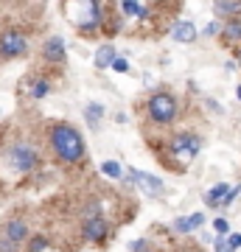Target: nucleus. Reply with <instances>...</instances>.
I'll return each mask as SVG.
<instances>
[{
    "label": "nucleus",
    "instance_id": "nucleus-9",
    "mask_svg": "<svg viewBox=\"0 0 241 252\" xmlns=\"http://www.w3.org/2000/svg\"><path fill=\"white\" fill-rule=\"evenodd\" d=\"M129 182H138L146 193H152V196H157V193H163V182L157 180V177H152V174L146 171H138V168H129V177H126Z\"/></svg>",
    "mask_w": 241,
    "mask_h": 252
},
{
    "label": "nucleus",
    "instance_id": "nucleus-25",
    "mask_svg": "<svg viewBox=\"0 0 241 252\" xmlns=\"http://www.w3.org/2000/svg\"><path fill=\"white\" fill-rule=\"evenodd\" d=\"M219 31H222L219 23H207V26H205V36H213V34H219Z\"/></svg>",
    "mask_w": 241,
    "mask_h": 252
},
{
    "label": "nucleus",
    "instance_id": "nucleus-19",
    "mask_svg": "<svg viewBox=\"0 0 241 252\" xmlns=\"http://www.w3.org/2000/svg\"><path fill=\"white\" fill-rule=\"evenodd\" d=\"M48 90H51V87H48V81H45V79H36L34 87H31V95H34V98H45V95H48Z\"/></svg>",
    "mask_w": 241,
    "mask_h": 252
},
{
    "label": "nucleus",
    "instance_id": "nucleus-6",
    "mask_svg": "<svg viewBox=\"0 0 241 252\" xmlns=\"http://www.w3.org/2000/svg\"><path fill=\"white\" fill-rule=\"evenodd\" d=\"M0 235L6 238V241H11L14 247H20V244H26L31 235H28V224H26V219H9L6 224H3V230H0Z\"/></svg>",
    "mask_w": 241,
    "mask_h": 252
},
{
    "label": "nucleus",
    "instance_id": "nucleus-21",
    "mask_svg": "<svg viewBox=\"0 0 241 252\" xmlns=\"http://www.w3.org/2000/svg\"><path fill=\"white\" fill-rule=\"evenodd\" d=\"M224 241H227V247H230V252H233V250H239V247H241V233H230L227 238H224Z\"/></svg>",
    "mask_w": 241,
    "mask_h": 252
},
{
    "label": "nucleus",
    "instance_id": "nucleus-28",
    "mask_svg": "<svg viewBox=\"0 0 241 252\" xmlns=\"http://www.w3.org/2000/svg\"><path fill=\"white\" fill-rule=\"evenodd\" d=\"M143 244H146V241H135V244H129V250H132V252H140Z\"/></svg>",
    "mask_w": 241,
    "mask_h": 252
},
{
    "label": "nucleus",
    "instance_id": "nucleus-7",
    "mask_svg": "<svg viewBox=\"0 0 241 252\" xmlns=\"http://www.w3.org/2000/svg\"><path fill=\"white\" fill-rule=\"evenodd\" d=\"M81 235L87 238V241H104L109 235V224L104 216H87L84 219V224H81Z\"/></svg>",
    "mask_w": 241,
    "mask_h": 252
},
{
    "label": "nucleus",
    "instance_id": "nucleus-4",
    "mask_svg": "<svg viewBox=\"0 0 241 252\" xmlns=\"http://www.w3.org/2000/svg\"><path fill=\"white\" fill-rule=\"evenodd\" d=\"M171 154L177 157L179 162H191L194 157L199 154V149H202V143H199V137L194 135H188V132H182V135H177L174 140L169 143Z\"/></svg>",
    "mask_w": 241,
    "mask_h": 252
},
{
    "label": "nucleus",
    "instance_id": "nucleus-16",
    "mask_svg": "<svg viewBox=\"0 0 241 252\" xmlns=\"http://www.w3.org/2000/svg\"><path fill=\"white\" fill-rule=\"evenodd\" d=\"M84 118H87V124L93 126V129H99V121L104 118V107H101L99 101L87 104V109H84Z\"/></svg>",
    "mask_w": 241,
    "mask_h": 252
},
{
    "label": "nucleus",
    "instance_id": "nucleus-26",
    "mask_svg": "<svg viewBox=\"0 0 241 252\" xmlns=\"http://www.w3.org/2000/svg\"><path fill=\"white\" fill-rule=\"evenodd\" d=\"M239 190H241V185H236V188H230V193H227V196H224V202H222V205H230L233 199L239 196Z\"/></svg>",
    "mask_w": 241,
    "mask_h": 252
},
{
    "label": "nucleus",
    "instance_id": "nucleus-5",
    "mask_svg": "<svg viewBox=\"0 0 241 252\" xmlns=\"http://www.w3.org/2000/svg\"><path fill=\"white\" fill-rule=\"evenodd\" d=\"M26 36L20 34V31H3L0 34V56L3 59H17V56L26 54Z\"/></svg>",
    "mask_w": 241,
    "mask_h": 252
},
{
    "label": "nucleus",
    "instance_id": "nucleus-2",
    "mask_svg": "<svg viewBox=\"0 0 241 252\" xmlns=\"http://www.w3.org/2000/svg\"><path fill=\"white\" fill-rule=\"evenodd\" d=\"M6 165H9L14 174H31L39 165V152H36L34 143L28 140H20V143L9 146L6 149Z\"/></svg>",
    "mask_w": 241,
    "mask_h": 252
},
{
    "label": "nucleus",
    "instance_id": "nucleus-14",
    "mask_svg": "<svg viewBox=\"0 0 241 252\" xmlns=\"http://www.w3.org/2000/svg\"><path fill=\"white\" fill-rule=\"evenodd\" d=\"M121 11H124L126 17H149V6L135 3V0H124L121 3Z\"/></svg>",
    "mask_w": 241,
    "mask_h": 252
},
{
    "label": "nucleus",
    "instance_id": "nucleus-23",
    "mask_svg": "<svg viewBox=\"0 0 241 252\" xmlns=\"http://www.w3.org/2000/svg\"><path fill=\"white\" fill-rule=\"evenodd\" d=\"M0 252H20V247H14L11 241H6V238L0 235Z\"/></svg>",
    "mask_w": 241,
    "mask_h": 252
},
{
    "label": "nucleus",
    "instance_id": "nucleus-17",
    "mask_svg": "<svg viewBox=\"0 0 241 252\" xmlns=\"http://www.w3.org/2000/svg\"><path fill=\"white\" fill-rule=\"evenodd\" d=\"M101 174L109 177V180H121V177H124V168H121V162L107 160V162H101Z\"/></svg>",
    "mask_w": 241,
    "mask_h": 252
},
{
    "label": "nucleus",
    "instance_id": "nucleus-10",
    "mask_svg": "<svg viewBox=\"0 0 241 252\" xmlns=\"http://www.w3.org/2000/svg\"><path fill=\"white\" fill-rule=\"evenodd\" d=\"M115 59H118V54H115V48L109 45H101L99 51H96V67H99V70H107V67H112V64H115Z\"/></svg>",
    "mask_w": 241,
    "mask_h": 252
},
{
    "label": "nucleus",
    "instance_id": "nucleus-22",
    "mask_svg": "<svg viewBox=\"0 0 241 252\" xmlns=\"http://www.w3.org/2000/svg\"><path fill=\"white\" fill-rule=\"evenodd\" d=\"M213 230H216L219 235H227V230H230V224H227L224 219H216V221H213Z\"/></svg>",
    "mask_w": 241,
    "mask_h": 252
},
{
    "label": "nucleus",
    "instance_id": "nucleus-18",
    "mask_svg": "<svg viewBox=\"0 0 241 252\" xmlns=\"http://www.w3.org/2000/svg\"><path fill=\"white\" fill-rule=\"evenodd\" d=\"M222 34L227 36V39H241V23H239V20L227 23V26L222 28Z\"/></svg>",
    "mask_w": 241,
    "mask_h": 252
},
{
    "label": "nucleus",
    "instance_id": "nucleus-12",
    "mask_svg": "<svg viewBox=\"0 0 241 252\" xmlns=\"http://www.w3.org/2000/svg\"><path fill=\"white\" fill-rule=\"evenodd\" d=\"M202 224H205V216H202V213H191V216H185V219H177V221H174V230H177V233H191V230H199Z\"/></svg>",
    "mask_w": 241,
    "mask_h": 252
},
{
    "label": "nucleus",
    "instance_id": "nucleus-30",
    "mask_svg": "<svg viewBox=\"0 0 241 252\" xmlns=\"http://www.w3.org/2000/svg\"><path fill=\"white\" fill-rule=\"evenodd\" d=\"M236 95H239V101H241V87H239V90H236Z\"/></svg>",
    "mask_w": 241,
    "mask_h": 252
},
{
    "label": "nucleus",
    "instance_id": "nucleus-11",
    "mask_svg": "<svg viewBox=\"0 0 241 252\" xmlns=\"http://www.w3.org/2000/svg\"><path fill=\"white\" fill-rule=\"evenodd\" d=\"M171 36H174L177 42H194V39H197V26H194V23H188V20H182V23L174 26Z\"/></svg>",
    "mask_w": 241,
    "mask_h": 252
},
{
    "label": "nucleus",
    "instance_id": "nucleus-8",
    "mask_svg": "<svg viewBox=\"0 0 241 252\" xmlns=\"http://www.w3.org/2000/svg\"><path fill=\"white\" fill-rule=\"evenodd\" d=\"M42 59L51 64H62L68 59V48H65V39L62 36H48L42 45Z\"/></svg>",
    "mask_w": 241,
    "mask_h": 252
},
{
    "label": "nucleus",
    "instance_id": "nucleus-20",
    "mask_svg": "<svg viewBox=\"0 0 241 252\" xmlns=\"http://www.w3.org/2000/svg\"><path fill=\"white\" fill-rule=\"evenodd\" d=\"M48 247V238L45 235H31V241H28V252H42Z\"/></svg>",
    "mask_w": 241,
    "mask_h": 252
},
{
    "label": "nucleus",
    "instance_id": "nucleus-29",
    "mask_svg": "<svg viewBox=\"0 0 241 252\" xmlns=\"http://www.w3.org/2000/svg\"><path fill=\"white\" fill-rule=\"evenodd\" d=\"M236 59H239V64H241V48H239V51H236Z\"/></svg>",
    "mask_w": 241,
    "mask_h": 252
},
{
    "label": "nucleus",
    "instance_id": "nucleus-24",
    "mask_svg": "<svg viewBox=\"0 0 241 252\" xmlns=\"http://www.w3.org/2000/svg\"><path fill=\"white\" fill-rule=\"evenodd\" d=\"M112 70H118V73H126V70H129V62L118 56V59H115V64H112Z\"/></svg>",
    "mask_w": 241,
    "mask_h": 252
},
{
    "label": "nucleus",
    "instance_id": "nucleus-27",
    "mask_svg": "<svg viewBox=\"0 0 241 252\" xmlns=\"http://www.w3.org/2000/svg\"><path fill=\"white\" fill-rule=\"evenodd\" d=\"M213 247H216V252H230V247H227V241H224V238H216Z\"/></svg>",
    "mask_w": 241,
    "mask_h": 252
},
{
    "label": "nucleus",
    "instance_id": "nucleus-15",
    "mask_svg": "<svg viewBox=\"0 0 241 252\" xmlns=\"http://www.w3.org/2000/svg\"><path fill=\"white\" fill-rule=\"evenodd\" d=\"M213 11H216V14H224V17H230V14L241 11V0H216Z\"/></svg>",
    "mask_w": 241,
    "mask_h": 252
},
{
    "label": "nucleus",
    "instance_id": "nucleus-1",
    "mask_svg": "<svg viewBox=\"0 0 241 252\" xmlns=\"http://www.w3.org/2000/svg\"><path fill=\"white\" fill-rule=\"evenodd\" d=\"M48 146L62 162H79L84 157V140L70 124H54L48 132Z\"/></svg>",
    "mask_w": 241,
    "mask_h": 252
},
{
    "label": "nucleus",
    "instance_id": "nucleus-3",
    "mask_svg": "<svg viewBox=\"0 0 241 252\" xmlns=\"http://www.w3.org/2000/svg\"><path fill=\"white\" fill-rule=\"evenodd\" d=\"M146 109H149V118L154 124H171L174 115H177V98L171 93H154L146 104Z\"/></svg>",
    "mask_w": 241,
    "mask_h": 252
},
{
    "label": "nucleus",
    "instance_id": "nucleus-13",
    "mask_svg": "<svg viewBox=\"0 0 241 252\" xmlns=\"http://www.w3.org/2000/svg\"><path fill=\"white\" fill-rule=\"evenodd\" d=\"M230 193V188L224 185V182H219V185H213V188L205 193V205H210V207H219L224 202V196Z\"/></svg>",
    "mask_w": 241,
    "mask_h": 252
}]
</instances>
